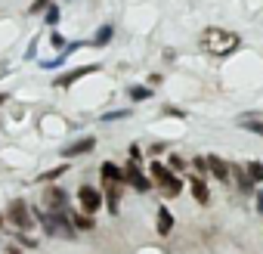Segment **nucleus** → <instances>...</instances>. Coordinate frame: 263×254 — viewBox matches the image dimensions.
I'll return each instance as SVG.
<instances>
[{
  "label": "nucleus",
  "instance_id": "obj_8",
  "mask_svg": "<svg viewBox=\"0 0 263 254\" xmlns=\"http://www.w3.org/2000/svg\"><path fill=\"white\" fill-rule=\"evenodd\" d=\"M93 149H96V140H93V137H84V140H78V143L65 146V149H62V155H65V158H74V155H87V152H93Z\"/></svg>",
  "mask_w": 263,
  "mask_h": 254
},
{
  "label": "nucleus",
  "instance_id": "obj_13",
  "mask_svg": "<svg viewBox=\"0 0 263 254\" xmlns=\"http://www.w3.org/2000/svg\"><path fill=\"white\" fill-rule=\"evenodd\" d=\"M105 205L111 214H118V205H121V183H105Z\"/></svg>",
  "mask_w": 263,
  "mask_h": 254
},
{
  "label": "nucleus",
  "instance_id": "obj_18",
  "mask_svg": "<svg viewBox=\"0 0 263 254\" xmlns=\"http://www.w3.org/2000/svg\"><path fill=\"white\" fill-rule=\"evenodd\" d=\"M127 93H130V99H134V102H146L152 96V87H130Z\"/></svg>",
  "mask_w": 263,
  "mask_h": 254
},
{
  "label": "nucleus",
  "instance_id": "obj_5",
  "mask_svg": "<svg viewBox=\"0 0 263 254\" xmlns=\"http://www.w3.org/2000/svg\"><path fill=\"white\" fill-rule=\"evenodd\" d=\"M124 183H130L137 192H149V189H152V180L140 171V165H137L134 158H130V165L124 168Z\"/></svg>",
  "mask_w": 263,
  "mask_h": 254
},
{
  "label": "nucleus",
  "instance_id": "obj_12",
  "mask_svg": "<svg viewBox=\"0 0 263 254\" xmlns=\"http://www.w3.org/2000/svg\"><path fill=\"white\" fill-rule=\"evenodd\" d=\"M99 174H102V183H124V171L118 165H111V161H102Z\"/></svg>",
  "mask_w": 263,
  "mask_h": 254
},
{
  "label": "nucleus",
  "instance_id": "obj_21",
  "mask_svg": "<svg viewBox=\"0 0 263 254\" xmlns=\"http://www.w3.org/2000/svg\"><path fill=\"white\" fill-rule=\"evenodd\" d=\"M65 171H68L65 165H62V168H53V171H47V174H41V180H44V183H50V180H56V177H62Z\"/></svg>",
  "mask_w": 263,
  "mask_h": 254
},
{
  "label": "nucleus",
  "instance_id": "obj_6",
  "mask_svg": "<svg viewBox=\"0 0 263 254\" xmlns=\"http://www.w3.org/2000/svg\"><path fill=\"white\" fill-rule=\"evenodd\" d=\"M78 202H81V208H84L87 214H96V211L102 208V192L93 189V186H81V189H78Z\"/></svg>",
  "mask_w": 263,
  "mask_h": 254
},
{
  "label": "nucleus",
  "instance_id": "obj_27",
  "mask_svg": "<svg viewBox=\"0 0 263 254\" xmlns=\"http://www.w3.org/2000/svg\"><path fill=\"white\" fill-rule=\"evenodd\" d=\"M158 152H164V143H155V146H149V155H158Z\"/></svg>",
  "mask_w": 263,
  "mask_h": 254
},
{
  "label": "nucleus",
  "instance_id": "obj_10",
  "mask_svg": "<svg viewBox=\"0 0 263 254\" xmlns=\"http://www.w3.org/2000/svg\"><path fill=\"white\" fill-rule=\"evenodd\" d=\"M204 158H208V174H214L217 180L226 183V180H229V165H226L223 158H217V155H204Z\"/></svg>",
  "mask_w": 263,
  "mask_h": 254
},
{
  "label": "nucleus",
  "instance_id": "obj_2",
  "mask_svg": "<svg viewBox=\"0 0 263 254\" xmlns=\"http://www.w3.org/2000/svg\"><path fill=\"white\" fill-rule=\"evenodd\" d=\"M41 226H44V232H50L56 239H71L74 235V226H71V217H68L65 208L62 211H44L41 214Z\"/></svg>",
  "mask_w": 263,
  "mask_h": 254
},
{
  "label": "nucleus",
  "instance_id": "obj_14",
  "mask_svg": "<svg viewBox=\"0 0 263 254\" xmlns=\"http://www.w3.org/2000/svg\"><path fill=\"white\" fill-rule=\"evenodd\" d=\"M229 174L238 180V189H241V192H251V195H254V186H251V177H248V171H245V168L229 165Z\"/></svg>",
  "mask_w": 263,
  "mask_h": 254
},
{
  "label": "nucleus",
  "instance_id": "obj_16",
  "mask_svg": "<svg viewBox=\"0 0 263 254\" xmlns=\"http://www.w3.org/2000/svg\"><path fill=\"white\" fill-rule=\"evenodd\" d=\"M171 229H174V214L161 205V208H158V232H161V235H167Z\"/></svg>",
  "mask_w": 263,
  "mask_h": 254
},
{
  "label": "nucleus",
  "instance_id": "obj_29",
  "mask_svg": "<svg viewBox=\"0 0 263 254\" xmlns=\"http://www.w3.org/2000/svg\"><path fill=\"white\" fill-rule=\"evenodd\" d=\"M4 102H7V93H0V105H4Z\"/></svg>",
  "mask_w": 263,
  "mask_h": 254
},
{
  "label": "nucleus",
  "instance_id": "obj_4",
  "mask_svg": "<svg viewBox=\"0 0 263 254\" xmlns=\"http://www.w3.org/2000/svg\"><path fill=\"white\" fill-rule=\"evenodd\" d=\"M7 217H10V223H13L19 232H28V229L34 226V220H31V214H28V205H25L22 198H13V202H10Z\"/></svg>",
  "mask_w": 263,
  "mask_h": 254
},
{
  "label": "nucleus",
  "instance_id": "obj_30",
  "mask_svg": "<svg viewBox=\"0 0 263 254\" xmlns=\"http://www.w3.org/2000/svg\"><path fill=\"white\" fill-rule=\"evenodd\" d=\"M10 254H19V251H16V248H13V251H10Z\"/></svg>",
  "mask_w": 263,
  "mask_h": 254
},
{
  "label": "nucleus",
  "instance_id": "obj_7",
  "mask_svg": "<svg viewBox=\"0 0 263 254\" xmlns=\"http://www.w3.org/2000/svg\"><path fill=\"white\" fill-rule=\"evenodd\" d=\"M44 202H47V211H62V208L68 205V195H65L59 186H50V189L44 192Z\"/></svg>",
  "mask_w": 263,
  "mask_h": 254
},
{
  "label": "nucleus",
  "instance_id": "obj_19",
  "mask_svg": "<svg viewBox=\"0 0 263 254\" xmlns=\"http://www.w3.org/2000/svg\"><path fill=\"white\" fill-rule=\"evenodd\" d=\"M108 41H111V25H102L96 31V38H93V47H105Z\"/></svg>",
  "mask_w": 263,
  "mask_h": 254
},
{
  "label": "nucleus",
  "instance_id": "obj_9",
  "mask_svg": "<svg viewBox=\"0 0 263 254\" xmlns=\"http://www.w3.org/2000/svg\"><path fill=\"white\" fill-rule=\"evenodd\" d=\"M93 71H99V65H81V68H74V71H68V75H62V78H56V84H59V87H71L78 78L93 75Z\"/></svg>",
  "mask_w": 263,
  "mask_h": 254
},
{
  "label": "nucleus",
  "instance_id": "obj_11",
  "mask_svg": "<svg viewBox=\"0 0 263 254\" xmlns=\"http://www.w3.org/2000/svg\"><path fill=\"white\" fill-rule=\"evenodd\" d=\"M238 127H245V131L263 137V115H260V112H254V115H238Z\"/></svg>",
  "mask_w": 263,
  "mask_h": 254
},
{
  "label": "nucleus",
  "instance_id": "obj_28",
  "mask_svg": "<svg viewBox=\"0 0 263 254\" xmlns=\"http://www.w3.org/2000/svg\"><path fill=\"white\" fill-rule=\"evenodd\" d=\"M257 195V208H260V214H263V192H254Z\"/></svg>",
  "mask_w": 263,
  "mask_h": 254
},
{
  "label": "nucleus",
  "instance_id": "obj_23",
  "mask_svg": "<svg viewBox=\"0 0 263 254\" xmlns=\"http://www.w3.org/2000/svg\"><path fill=\"white\" fill-rule=\"evenodd\" d=\"M47 22H50V25H56V22H59V7H53V4L47 7Z\"/></svg>",
  "mask_w": 263,
  "mask_h": 254
},
{
  "label": "nucleus",
  "instance_id": "obj_31",
  "mask_svg": "<svg viewBox=\"0 0 263 254\" xmlns=\"http://www.w3.org/2000/svg\"><path fill=\"white\" fill-rule=\"evenodd\" d=\"M0 226H4V217H0Z\"/></svg>",
  "mask_w": 263,
  "mask_h": 254
},
{
  "label": "nucleus",
  "instance_id": "obj_26",
  "mask_svg": "<svg viewBox=\"0 0 263 254\" xmlns=\"http://www.w3.org/2000/svg\"><path fill=\"white\" fill-rule=\"evenodd\" d=\"M164 115H177V118H186V112H180V108H174V105H167V108H164Z\"/></svg>",
  "mask_w": 263,
  "mask_h": 254
},
{
  "label": "nucleus",
  "instance_id": "obj_15",
  "mask_svg": "<svg viewBox=\"0 0 263 254\" xmlns=\"http://www.w3.org/2000/svg\"><path fill=\"white\" fill-rule=\"evenodd\" d=\"M192 195H195L198 205H208V202H211V192H208V186H204L201 177H192Z\"/></svg>",
  "mask_w": 263,
  "mask_h": 254
},
{
  "label": "nucleus",
  "instance_id": "obj_24",
  "mask_svg": "<svg viewBox=\"0 0 263 254\" xmlns=\"http://www.w3.org/2000/svg\"><path fill=\"white\" fill-rule=\"evenodd\" d=\"M50 4H53V0H34V4H31V7H28V10H31V13H34V16H37V13H41V10H47V7H50Z\"/></svg>",
  "mask_w": 263,
  "mask_h": 254
},
{
  "label": "nucleus",
  "instance_id": "obj_1",
  "mask_svg": "<svg viewBox=\"0 0 263 254\" xmlns=\"http://www.w3.org/2000/svg\"><path fill=\"white\" fill-rule=\"evenodd\" d=\"M238 44H241V38L235 31H226V28H217V25H211V28L201 31V50L211 53V56H226Z\"/></svg>",
  "mask_w": 263,
  "mask_h": 254
},
{
  "label": "nucleus",
  "instance_id": "obj_3",
  "mask_svg": "<svg viewBox=\"0 0 263 254\" xmlns=\"http://www.w3.org/2000/svg\"><path fill=\"white\" fill-rule=\"evenodd\" d=\"M149 174H152V180L158 183V189L164 192V198H177V195H180V189H183V180H180V177H177L171 168H164V165L152 161Z\"/></svg>",
  "mask_w": 263,
  "mask_h": 254
},
{
  "label": "nucleus",
  "instance_id": "obj_17",
  "mask_svg": "<svg viewBox=\"0 0 263 254\" xmlns=\"http://www.w3.org/2000/svg\"><path fill=\"white\" fill-rule=\"evenodd\" d=\"M71 226H74V229H93V226H96V220H93V214L81 211V214H74V217H71Z\"/></svg>",
  "mask_w": 263,
  "mask_h": 254
},
{
  "label": "nucleus",
  "instance_id": "obj_20",
  "mask_svg": "<svg viewBox=\"0 0 263 254\" xmlns=\"http://www.w3.org/2000/svg\"><path fill=\"white\" fill-rule=\"evenodd\" d=\"M245 171H248L251 183H260V180H263V165H260V161H251V165H248Z\"/></svg>",
  "mask_w": 263,
  "mask_h": 254
},
{
  "label": "nucleus",
  "instance_id": "obj_25",
  "mask_svg": "<svg viewBox=\"0 0 263 254\" xmlns=\"http://www.w3.org/2000/svg\"><path fill=\"white\" fill-rule=\"evenodd\" d=\"M192 165H195V171H201V174H208V158H204V155H198V158H192Z\"/></svg>",
  "mask_w": 263,
  "mask_h": 254
},
{
  "label": "nucleus",
  "instance_id": "obj_22",
  "mask_svg": "<svg viewBox=\"0 0 263 254\" xmlns=\"http://www.w3.org/2000/svg\"><path fill=\"white\" fill-rule=\"evenodd\" d=\"M167 168H171V171H183V168H186V161H183L180 155H171V158H167Z\"/></svg>",
  "mask_w": 263,
  "mask_h": 254
}]
</instances>
